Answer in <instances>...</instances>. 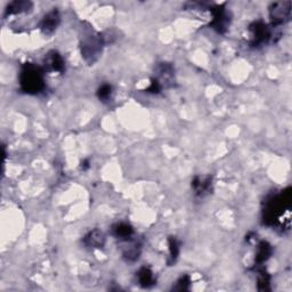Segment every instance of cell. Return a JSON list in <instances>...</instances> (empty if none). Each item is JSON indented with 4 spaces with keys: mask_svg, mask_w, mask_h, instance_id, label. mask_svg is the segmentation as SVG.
Returning a JSON list of instances; mask_svg holds the SVG:
<instances>
[{
    "mask_svg": "<svg viewBox=\"0 0 292 292\" xmlns=\"http://www.w3.org/2000/svg\"><path fill=\"white\" fill-rule=\"evenodd\" d=\"M113 235L120 241H127L133 239L134 236V228L127 223H118L112 228Z\"/></svg>",
    "mask_w": 292,
    "mask_h": 292,
    "instance_id": "cell-11",
    "label": "cell"
},
{
    "mask_svg": "<svg viewBox=\"0 0 292 292\" xmlns=\"http://www.w3.org/2000/svg\"><path fill=\"white\" fill-rule=\"evenodd\" d=\"M269 18L274 25H282L291 18V2L274 3L269 7Z\"/></svg>",
    "mask_w": 292,
    "mask_h": 292,
    "instance_id": "cell-3",
    "label": "cell"
},
{
    "mask_svg": "<svg viewBox=\"0 0 292 292\" xmlns=\"http://www.w3.org/2000/svg\"><path fill=\"white\" fill-rule=\"evenodd\" d=\"M270 276L265 272L264 268L258 269V289L259 290H269Z\"/></svg>",
    "mask_w": 292,
    "mask_h": 292,
    "instance_id": "cell-16",
    "label": "cell"
},
{
    "mask_svg": "<svg viewBox=\"0 0 292 292\" xmlns=\"http://www.w3.org/2000/svg\"><path fill=\"white\" fill-rule=\"evenodd\" d=\"M125 243V247H124V257L127 261H136L139 255H141V250H142V247H141V243H138L137 241H135L133 239L130 240H127L124 241Z\"/></svg>",
    "mask_w": 292,
    "mask_h": 292,
    "instance_id": "cell-9",
    "label": "cell"
},
{
    "mask_svg": "<svg viewBox=\"0 0 292 292\" xmlns=\"http://www.w3.org/2000/svg\"><path fill=\"white\" fill-rule=\"evenodd\" d=\"M61 22V15L56 8H54L53 11L48 12L47 14L44 16V19L41 20L39 24V29L42 33L45 35H53L56 31V29Z\"/></svg>",
    "mask_w": 292,
    "mask_h": 292,
    "instance_id": "cell-6",
    "label": "cell"
},
{
    "mask_svg": "<svg viewBox=\"0 0 292 292\" xmlns=\"http://www.w3.org/2000/svg\"><path fill=\"white\" fill-rule=\"evenodd\" d=\"M104 42L101 36L91 35L81 42V54L88 63H94L102 53Z\"/></svg>",
    "mask_w": 292,
    "mask_h": 292,
    "instance_id": "cell-2",
    "label": "cell"
},
{
    "mask_svg": "<svg viewBox=\"0 0 292 292\" xmlns=\"http://www.w3.org/2000/svg\"><path fill=\"white\" fill-rule=\"evenodd\" d=\"M189 284H191V280H189V276L187 275H184L181 276L178 281L176 283V286L172 287L173 290H178V291H185L189 289Z\"/></svg>",
    "mask_w": 292,
    "mask_h": 292,
    "instance_id": "cell-18",
    "label": "cell"
},
{
    "mask_svg": "<svg viewBox=\"0 0 292 292\" xmlns=\"http://www.w3.org/2000/svg\"><path fill=\"white\" fill-rule=\"evenodd\" d=\"M31 8H32V3L30 2H13L6 8V16L29 12Z\"/></svg>",
    "mask_w": 292,
    "mask_h": 292,
    "instance_id": "cell-14",
    "label": "cell"
},
{
    "mask_svg": "<svg viewBox=\"0 0 292 292\" xmlns=\"http://www.w3.org/2000/svg\"><path fill=\"white\" fill-rule=\"evenodd\" d=\"M83 243L90 248H102L105 243V235L100 230H92L84 236Z\"/></svg>",
    "mask_w": 292,
    "mask_h": 292,
    "instance_id": "cell-10",
    "label": "cell"
},
{
    "mask_svg": "<svg viewBox=\"0 0 292 292\" xmlns=\"http://www.w3.org/2000/svg\"><path fill=\"white\" fill-rule=\"evenodd\" d=\"M44 70L48 72H58V73H62L65 70L64 58L61 56V54L55 52V50H52V52H49L46 55L44 60Z\"/></svg>",
    "mask_w": 292,
    "mask_h": 292,
    "instance_id": "cell-7",
    "label": "cell"
},
{
    "mask_svg": "<svg viewBox=\"0 0 292 292\" xmlns=\"http://www.w3.org/2000/svg\"><path fill=\"white\" fill-rule=\"evenodd\" d=\"M272 255V247L268 242L266 241H261L257 247V253H256V264L257 266H261L265 261H267L268 258Z\"/></svg>",
    "mask_w": 292,
    "mask_h": 292,
    "instance_id": "cell-12",
    "label": "cell"
},
{
    "mask_svg": "<svg viewBox=\"0 0 292 292\" xmlns=\"http://www.w3.org/2000/svg\"><path fill=\"white\" fill-rule=\"evenodd\" d=\"M137 278L139 285L143 287H151L155 284V278L153 272L147 267H142L138 270Z\"/></svg>",
    "mask_w": 292,
    "mask_h": 292,
    "instance_id": "cell-13",
    "label": "cell"
},
{
    "mask_svg": "<svg viewBox=\"0 0 292 292\" xmlns=\"http://www.w3.org/2000/svg\"><path fill=\"white\" fill-rule=\"evenodd\" d=\"M192 188L197 197L203 198L213 191V178L210 176L194 177L192 180Z\"/></svg>",
    "mask_w": 292,
    "mask_h": 292,
    "instance_id": "cell-8",
    "label": "cell"
},
{
    "mask_svg": "<svg viewBox=\"0 0 292 292\" xmlns=\"http://www.w3.org/2000/svg\"><path fill=\"white\" fill-rule=\"evenodd\" d=\"M89 167H90L89 161H88V160H83V161L81 162L82 170H87V169H89Z\"/></svg>",
    "mask_w": 292,
    "mask_h": 292,
    "instance_id": "cell-19",
    "label": "cell"
},
{
    "mask_svg": "<svg viewBox=\"0 0 292 292\" xmlns=\"http://www.w3.org/2000/svg\"><path fill=\"white\" fill-rule=\"evenodd\" d=\"M209 11L211 13V15H213V21H211L210 23L211 27L219 33L226 32L228 27H230L231 19L227 11L225 10V7L215 6Z\"/></svg>",
    "mask_w": 292,
    "mask_h": 292,
    "instance_id": "cell-5",
    "label": "cell"
},
{
    "mask_svg": "<svg viewBox=\"0 0 292 292\" xmlns=\"http://www.w3.org/2000/svg\"><path fill=\"white\" fill-rule=\"evenodd\" d=\"M97 96H99V99L102 102H108L111 100V96H112L111 84H109V83L102 84V86L99 88V90H97Z\"/></svg>",
    "mask_w": 292,
    "mask_h": 292,
    "instance_id": "cell-17",
    "label": "cell"
},
{
    "mask_svg": "<svg viewBox=\"0 0 292 292\" xmlns=\"http://www.w3.org/2000/svg\"><path fill=\"white\" fill-rule=\"evenodd\" d=\"M249 31H250L251 35V46L253 47H258V46L266 44L272 37L269 28L262 21L253 22L249 27Z\"/></svg>",
    "mask_w": 292,
    "mask_h": 292,
    "instance_id": "cell-4",
    "label": "cell"
},
{
    "mask_svg": "<svg viewBox=\"0 0 292 292\" xmlns=\"http://www.w3.org/2000/svg\"><path fill=\"white\" fill-rule=\"evenodd\" d=\"M168 243H169V253H170V256H169V265H172L175 264L177 258L179 256V252H180V244H179V241L177 240L175 236H170L168 240Z\"/></svg>",
    "mask_w": 292,
    "mask_h": 292,
    "instance_id": "cell-15",
    "label": "cell"
},
{
    "mask_svg": "<svg viewBox=\"0 0 292 292\" xmlns=\"http://www.w3.org/2000/svg\"><path fill=\"white\" fill-rule=\"evenodd\" d=\"M44 72V69L31 63L25 64L20 73L21 89L31 95H37L44 91L46 87Z\"/></svg>",
    "mask_w": 292,
    "mask_h": 292,
    "instance_id": "cell-1",
    "label": "cell"
}]
</instances>
